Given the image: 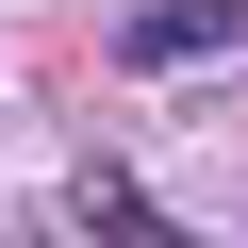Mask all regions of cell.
<instances>
[{"mask_svg": "<svg viewBox=\"0 0 248 248\" xmlns=\"http://www.w3.org/2000/svg\"><path fill=\"white\" fill-rule=\"evenodd\" d=\"M116 50H133V66H232L248 50V0H133Z\"/></svg>", "mask_w": 248, "mask_h": 248, "instance_id": "obj_1", "label": "cell"}]
</instances>
